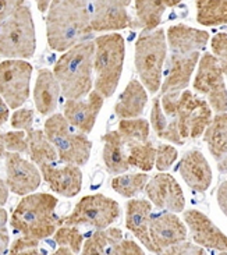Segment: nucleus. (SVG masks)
I'll return each instance as SVG.
<instances>
[{"instance_id": "nucleus-1", "label": "nucleus", "mask_w": 227, "mask_h": 255, "mask_svg": "<svg viewBox=\"0 0 227 255\" xmlns=\"http://www.w3.org/2000/svg\"><path fill=\"white\" fill-rule=\"evenodd\" d=\"M87 0H53L46 14V39L55 52H66L92 35Z\"/></svg>"}, {"instance_id": "nucleus-2", "label": "nucleus", "mask_w": 227, "mask_h": 255, "mask_svg": "<svg viewBox=\"0 0 227 255\" xmlns=\"http://www.w3.org/2000/svg\"><path fill=\"white\" fill-rule=\"evenodd\" d=\"M95 41H84L63 52L53 67V74L66 99H81L94 90Z\"/></svg>"}, {"instance_id": "nucleus-3", "label": "nucleus", "mask_w": 227, "mask_h": 255, "mask_svg": "<svg viewBox=\"0 0 227 255\" xmlns=\"http://www.w3.org/2000/svg\"><path fill=\"white\" fill-rule=\"evenodd\" d=\"M59 200L49 193H31L24 195L14 208L10 225L14 232L36 240H45L55 235L60 226L56 214Z\"/></svg>"}, {"instance_id": "nucleus-4", "label": "nucleus", "mask_w": 227, "mask_h": 255, "mask_svg": "<svg viewBox=\"0 0 227 255\" xmlns=\"http://www.w3.org/2000/svg\"><path fill=\"white\" fill-rule=\"evenodd\" d=\"M160 102L166 116L177 122L180 135L184 139H197L204 135L214 118L208 101L197 97L190 90H184L181 94H163Z\"/></svg>"}, {"instance_id": "nucleus-5", "label": "nucleus", "mask_w": 227, "mask_h": 255, "mask_svg": "<svg viewBox=\"0 0 227 255\" xmlns=\"http://www.w3.org/2000/svg\"><path fill=\"white\" fill-rule=\"evenodd\" d=\"M95 90L105 98L113 97L123 73L125 43L120 34L99 35L95 39Z\"/></svg>"}, {"instance_id": "nucleus-6", "label": "nucleus", "mask_w": 227, "mask_h": 255, "mask_svg": "<svg viewBox=\"0 0 227 255\" xmlns=\"http://www.w3.org/2000/svg\"><path fill=\"white\" fill-rule=\"evenodd\" d=\"M167 48L166 32L162 28L142 31L135 42V70L151 94L159 92L162 87Z\"/></svg>"}, {"instance_id": "nucleus-7", "label": "nucleus", "mask_w": 227, "mask_h": 255, "mask_svg": "<svg viewBox=\"0 0 227 255\" xmlns=\"http://www.w3.org/2000/svg\"><path fill=\"white\" fill-rule=\"evenodd\" d=\"M43 131L55 145L62 163H71L80 167L88 163L92 151L91 139L87 134L70 125L63 113L50 115L45 122Z\"/></svg>"}, {"instance_id": "nucleus-8", "label": "nucleus", "mask_w": 227, "mask_h": 255, "mask_svg": "<svg viewBox=\"0 0 227 255\" xmlns=\"http://www.w3.org/2000/svg\"><path fill=\"white\" fill-rule=\"evenodd\" d=\"M36 50V35L31 8L18 7L0 25V56L6 59H31Z\"/></svg>"}, {"instance_id": "nucleus-9", "label": "nucleus", "mask_w": 227, "mask_h": 255, "mask_svg": "<svg viewBox=\"0 0 227 255\" xmlns=\"http://www.w3.org/2000/svg\"><path fill=\"white\" fill-rule=\"evenodd\" d=\"M120 207L113 198L104 194H92L78 201L71 214L60 218V225L106 229L120 218Z\"/></svg>"}, {"instance_id": "nucleus-10", "label": "nucleus", "mask_w": 227, "mask_h": 255, "mask_svg": "<svg viewBox=\"0 0 227 255\" xmlns=\"http://www.w3.org/2000/svg\"><path fill=\"white\" fill-rule=\"evenodd\" d=\"M32 64L24 59H6L0 63V97L10 106L18 109L29 98Z\"/></svg>"}, {"instance_id": "nucleus-11", "label": "nucleus", "mask_w": 227, "mask_h": 255, "mask_svg": "<svg viewBox=\"0 0 227 255\" xmlns=\"http://www.w3.org/2000/svg\"><path fill=\"white\" fill-rule=\"evenodd\" d=\"M194 90L207 98L208 104L216 113L227 112V88L225 74L219 62L212 53L201 56L197 76L194 78Z\"/></svg>"}, {"instance_id": "nucleus-12", "label": "nucleus", "mask_w": 227, "mask_h": 255, "mask_svg": "<svg viewBox=\"0 0 227 255\" xmlns=\"http://www.w3.org/2000/svg\"><path fill=\"white\" fill-rule=\"evenodd\" d=\"M6 165V183L10 191L15 195H28L35 193L41 186V169L32 160H27L17 152H6L4 155Z\"/></svg>"}, {"instance_id": "nucleus-13", "label": "nucleus", "mask_w": 227, "mask_h": 255, "mask_svg": "<svg viewBox=\"0 0 227 255\" xmlns=\"http://www.w3.org/2000/svg\"><path fill=\"white\" fill-rule=\"evenodd\" d=\"M148 200L158 209L179 214L186 208V197L179 181L169 173L155 174L145 186Z\"/></svg>"}, {"instance_id": "nucleus-14", "label": "nucleus", "mask_w": 227, "mask_h": 255, "mask_svg": "<svg viewBox=\"0 0 227 255\" xmlns=\"http://www.w3.org/2000/svg\"><path fill=\"white\" fill-rule=\"evenodd\" d=\"M132 0H95L91 8V27L94 32H114L132 25L127 11Z\"/></svg>"}, {"instance_id": "nucleus-15", "label": "nucleus", "mask_w": 227, "mask_h": 255, "mask_svg": "<svg viewBox=\"0 0 227 255\" xmlns=\"http://www.w3.org/2000/svg\"><path fill=\"white\" fill-rule=\"evenodd\" d=\"M104 102V95L99 91L92 90L87 98L67 99L63 106V115L76 130L90 134L95 127Z\"/></svg>"}, {"instance_id": "nucleus-16", "label": "nucleus", "mask_w": 227, "mask_h": 255, "mask_svg": "<svg viewBox=\"0 0 227 255\" xmlns=\"http://www.w3.org/2000/svg\"><path fill=\"white\" fill-rule=\"evenodd\" d=\"M149 235L155 246V254H163L166 249L187 240V228L174 212L165 211L152 215Z\"/></svg>"}, {"instance_id": "nucleus-17", "label": "nucleus", "mask_w": 227, "mask_h": 255, "mask_svg": "<svg viewBox=\"0 0 227 255\" xmlns=\"http://www.w3.org/2000/svg\"><path fill=\"white\" fill-rule=\"evenodd\" d=\"M183 218L195 244L204 249L227 253V236L207 215L197 209H188L186 212L183 211Z\"/></svg>"}, {"instance_id": "nucleus-18", "label": "nucleus", "mask_w": 227, "mask_h": 255, "mask_svg": "<svg viewBox=\"0 0 227 255\" xmlns=\"http://www.w3.org/2000/svg\"><path fill=\"white\" fill-rule=\"evenodd\" d=\"M39 169L49 188L62 197L73 198L83 188V172L80 166L71 163H64L63 166L46 163L39 166Z\"/></svg>"}, {"instance_id": "nucleus-19", "label": "nucleus", "mask_w": 227, "mask_h": 255, "mask_svg": "<svg viewBox=\"0 0 227 255\" xmlns=\"http://www.w3.org/2000/svg\"><path fill=\"white\" fill-rule=\"evenodd\" d=\"M200 52H194L190 55H177L172 53L169 57L167 71H166L165 80L160 87V92L163 94H181L187 90L190 80L197 64L200 62Z\"/></svg>"}, {"instance_id": "nucleus-20", "label": "nucleus", "mask_w": 227, "mask_h": 255, "mask_svg": "<svg viewBox=\"0 0 227 255\" xmlns=\"http://www.w3.org/2000/svg\"><path fill=\"white\" fill-rule=\"evenodd\" d=\"M179 172L187 186L197 193H205L212 184V169L200 149L184 153L179 163Z\"/></svg>"}, {"instance_id": "nucleus-21", "label": "nucleus", "mask_w": 227, "mask_h": 255, "mask_svg": "<svg viewBox=\"0 0 227 255\" xmlns=\"http://www.w3.org/2000/svg\"><path fill=\"white\" fill-rule=\"evenodd\" d=\"M152 219V202L134 198L125 204V228L137 237L139 243L151 253H155V246L149 235Z\"/></svg>"}, {"instance_id": "nucleus-22", "label": "nucleus", "mask_w": 227, "mask_h": 255, "mask_svg": "<svg viewBox=\"0 0 227 255\" xmlns=\"http://www.w3.org/2000/svg\"><path fill=\"white\" fill-rule=\"evenodd\" d=\"M166 39L172 53L190 55L207 48L211 36L207 31L188 27L186 24H176L167 28Z\"/></svg>"}, {"instance_id": "nucleus-23", "label": "nucleus", "mask_w": 227, "mask_h": 255, "mask_svg": "<svg viewBox=\"0 0 227 255\" xmlns=\"http://www.w3.org/2000/svg\"><path fill=\"white\" fill-rule=\"evenodd\" d=\"M60 94H62V87L53 74V71L48 69L39 70L34 87V102L36 111L42 116L53 115L57 109Z\"/></svg>"}, {"instance_id": "nucleus-24", "label": "nucleus", "mask_w": 227, "mask_h": 255, "mask_svg": "<svg viewBox=\"0 0 227 255\" xmlns=\"http://www.w3.org/2000/svg\"><path fill=\"white\" fill-rule=\"evenodd\" d=\"M181 1L183 0H135V18L131 27L142 31L156 29L166 10L179 6Z\"/></svg>"}, {"instance_id": "nucleus-25", "label": "nucleus", "mask_w": 227, "mask_h": 255, "mask_svg": "<svg viewBox=\"0 0 227 255\" xmlns=\"http://www.w3.org/2000/svg\"><path fill=\"white\" fill-rule=\"evenodd\" d=\"M146 104L148 94L144 84L138 80H131L114 105V113L120 119L139 118Z\"/></svg>"}, {"instance_id": "nucleus-26", "label": "nucleus", "mask_w": 227, "mask_h": 255, "mask_svg": "<svg viewBox=\"0 0 227 255\" xmlns=\"http://www.w3.org/2000/svg\"><path fill=\"white\" fill-rule=\"evenodd\" d=\"M104 141V152L102 159L106 166V170L111 174H121L130 169L127 146L123 137L118 131H108L102 137Z\"/></svg>"}, {"instance_id": "nucleus-27", "label": "nucleus", "mask_w": 227, "mask_h": 255, "mask_svg": "<svg viewBox=\"0 0 227 255\" xmlns=\"http://www.w3.org/2000/svg\"><path fill=\"white\" fill-rule=\"evenodd\" d=\"M123 240V232L118 228L97 229L84 242V255H114L116 247Z\"/></svg>"}, {"instance_id": "nucleus-28", "label": "nucleus", "mask_w": 227, "mask_h": 255, "mask_svg": "<svg viewBox=\"0 0 227 255\" xmlns=\"http://www.w3.org/2000/svg\"><path fill=\"white\" fill-rule=\"evenodd\" d=\"M204 141L215 160L227 156V112L216 113L204 132Z\"/></svg>"}, {"instance_id": "nucleus-29", "label": "nucleus", "mask_w": 227, "mask_h": 255, "mask_svg": "<svg viewBox=\"0 0 227 255\" xmlns=\"http://www.w3.org/2000/svg\"><path fill=\"white\" fill-rule=\"evenodd\" d=\"M27 138L28 155L38 167L46 163H56L59 160L55 145L50 142L45 131L29 130L27 132Z\"/></svg>"}, {"instance_id": "nucleus-30", "label": "nucleus", "mask_w": 227, "mask_h": 255, "mask_svg": "<svg viewBox=\"0 0 227 255\" xmlns=\"http://www.w3.org/2000/svg\"><path fill=\"white\" fill-rule=\"evenodd\" d=\"M197 21L205 27L227 24V0H195Z\"/></svg>"}, {"instance_id": "nucleus-31", "label": "nucleus", "mask_w": 227, "mask_h": 255, "mask_svg": "<svg viewBox=\"0 0 227 255\" xmlns=\"http://www.w3.org/2000/svg\"><path fill=\"white\" fill-rule=\"evenodd\" d=\"M125 146H127L130 167H135L145 173L155 167L156 148L151 139H148L145 142H128V144H125Z\"/></svg>"}, {"instance_id": "nucleus-32", "label": "nucleus", "mask_w": 227, "mask_h": 255, "mask_svg": "<svg viewBox=\"0 0 227 255\" xmlns=\"http://www.w3.org/2000/svg\"><path fill=\"white\" fill-rule=\"evenodd\" d=\"M148 181H149V177L145 172L130 173V174L121 173L112 180V188L121 197L130 200L138 195L142 190H145Z\"/></svg>"}, {"instance_id": "nucleus-33", "label": "nucleus", "mask_w": 227, "mask_h": 255, "mask_svg": "<svg viewBox=\"0 0 227 255\" xmlns=\"http://www.w3.org/2000/svg\"><path fill=\"white\" fill-rule=\"evenodd\" d=\"M118 132L121 134L124 142H145L149 139L151 126L141 118L121 119L118 122Z\"/></svg>"}, {"instance_id": "nucleus-34", "label": "nucleus", "mask_w": 227, "mask_h": 255, "mask_svg": "<svg viewBox=\"0 0 227 255\" xmlns=\"http://www.w3.org/2000/svg\"><path fill=\"white\" fill-rule=\"evenodd\" d=\"M57 246H67L73 250L74 254H80L84 246V235L78 226L73 225H60L53 235Z\"/></svg>"}, {"instance_id": "nucleus-35", "label": "nucleus", "mask_w": 227, "mask_h": 255, "mask_svg": "<svg viewBox=\"0 0 227 255\" xmlns=\"http://www.w3.org/2000/svg\"><path fill=\"white\" fill-rule=\"evenodd\" d=\"M151 125L155 134L160 139H165L167 130H169V125H170V119L166 116L165 111L162 108L160 98L153 99V105H152L151 109Z\"/></svg>"}, {"instance_id": "nucleus-36", "label": "nucleus", "mask_w": 227, "mask_h": 255, "mask_svg": "<svg viewBox=\"0 0 227 255\" xmlns=\"http://www.w3.org/2000/svg\"><path fill=\"white\" fill-rule=\"evenodd\" d=\"M3 142L7 152H17L21 155L28 153V138L25 131L15 130L3 132Z\"/></svg>"}, {"instance_id": "nucleus-37", "label": "nucleus", "mask_w": 227, "mask_h": 255, "mask_svg": "<svg viewBox=\"0 0 227 255\" xmlns=\"http://www.w3.org/2000/svg\"><path fill=\"white\" fill-rule=\"evenodd\" d=\"M39 242L32 237L21 235L18 239H15L10 249H8V254H20V255H38L41 254L39 250Z\"/></svg>"}, {"instance_id": "nucleus-38", "label": "nucleus", "mask_w": 227, "mask_h": 255, "mask_svg": "<svg viewBox=\"0 0 227 255\" xmlns=\"http://www.w3.org/2000/svg\"><path fill=\"white\" fill-rule=\"evenodd\" d=\"M179 158V152L177 149L169 144H160L156 148V160H155V167L159 172H165L167 169H170L173 163Z\"/></svg>"}, {"instance_id": "nucleus-39", "label": "nucleus", "mask_w": 227, "mask_h": 255, "mask_svg": "<svg viewBox=\"0 0 227 255\" xmlns=\"http://www.w3.org/2000/svg\"><path fill=\"white\" fill-rule=\"evenodd\" d=\"M211 48H212V55L216 57L219 62L223 74L227 76V34L226 32H219L212 38L211 41Z\"/></svg>"}, {"instance_id": "nucleus-40", "label": "nucleus", "mask_w": 227, "mask_h": 255, "mask_svg": "<svg viewBox=\"0 0 227 255\" xmlns=\"http://www.w3.org/2000/svg\"><path fill=\"white\" fill-rule=\"evenodd\" d=\"M10 125L14 130L29 131L32 130L34 125V111L31 108H18L11 116Z\"/></svg>"}, {"instance_id": "nucleus-41", "label": "nucleus", "mask_w": 227, "mask_h": 255, "mask_svg": "<svg viewBox=\"0 0 227 255\" xmlns=\"http://www.w3.org/2000/svg\"><path fill=\"white\" fill-rule=\"evenodd\" d=\"M205 253L207 251L204 250V247H201L198 244H193V243L187 242V240L177 243V244H174V246L163 251V254L169 255H202Z\"/></svg>"}, {"instance_id": "nucleus-42", "label": "nucleus", "mask_w": 227, "mask_h": 255, "mask_svg": "<svg viewBox=\"0 0 227 255\" xmlns=\"http://www.w3.org/2000/svg\"><path fill=\"white\" fill-rule=\"evenodd\" d=\"M25 0H0V25L18 8L24 6Z\"/></svg>"}, {"instance_id": "nucleus-43", "label": "nucleus", "mask_w": 227, "mask_h": 255, "mask_svg": "<svg viewBox=\"0 0 227 255\" xmlns=\"http://www.w3.org/2000/svg\"><path fill=\"white\" fill-rule=\"evenodd\" d=\"M144 250L141 249V246H138L137 243L128 240V239H123L120 244L116 247L114 255H142Z\"/></svg>"}, {"instance_id": "nucleus-44", "label": "nucleus", "mask_w": 227, "mask_h": 255, "mask_svg": "<svg viewBox=\"0 0 227 255\" xmlns=\"http://www.w3.org/2000/svg\"><path fill=\"white\" fill-rule=\"evenodd\" d=\"M218 205L222 209V212L227 216V180L222 181L221 186L218 187Z\"/></svg>"}, {"instance_id": "nucleus-45", "label": "nucleus", "mask_w": 227, "mask_h": 255, "mask_svg": "<svg viewBox=\"0 0 227 255\" xmlns=\"http://www.w3.org/2000/svg\"><path fill=\"white\" fill-rule=\"evenodd\" d=\"M8 243H10V236L7 232L6 226H1L0 228V254H4L8 251Z\"/></svg>"}, {"instance_id": "nucleus-46", "label": "nucleus", "mask_w": 227, "mask_h": 255, "mask_svg": "<svg viewBox=\"0 0 227 255\" xmlns=\"http://www.w3.org/2000/svg\"><path fill=\"white\" fill-rule=\"evenodd\" d=\"M10 118V106L7 105V102L0 97V127L6 123Z\"/></svg>"}, {"instance_id": "nucleus-47", "label": "nucleus", "mask_w": 227, "mask_h": 255, "mask_svg": "<svg viewBox=\"0 0 227 255\" xmlns=\"http://www.w3.org/2000/svg\"><path fill=\"white\" fill-rule=\"evenodd\" d=\"M8 194H10V188L7 186L6 180L0 179V207L6 205L7 200H8Z\"/></svg>"}, {"instance_id": "nucleus-48", "label": "nucleus", "mask_w": 227, "mask_h": 255, "mask_svg": "<svg viewBox=\"0 0 227 255\" xmlns=\"http://www.w3.org/2000/svg\"><path fill=\"white\" fill-rule=\"evenodd\" d=\"M52 1H53V0H35L36 7H38V10H39L41 13H46V11H48V8Z\"/></svg>"}, {"instance_id": "nucleus-49", "label": "nucleus", "mask_w": 227, "mask_h": 255, "mask_svg": "<svg viewBox=\"0 0 227 255\" xmlns=\"http://www.w3.org/2000/svg\"><path fill=\"white\" fill-rule=\"evenodd\" d=\"M53 254L55 255H70V254H74V253H73V250L70 249V247H67V246H59V249L56 250Z\"/></svg>"}, {"instance_id": "nucleus-50", "label": "nucleus", "mask_w": 227, "mask_h": 255, "mask_svg": "<svg viewBox=\"0 0 227 255\" xmlns=\"http://www.w3.org/2000/svg\"><path fill=\"white\" fill-rule=\"evenodd\" d=\"M7 219H8L7 211L3 207H0V228H1V226H6Z\"/></svg>"}, {"instance_id": "nucleus-51", "label": "nucleus", "mask_w": 227, "mask_h": 255, "mask_svg": "<svg viewBox=\"0 0 227 255\" xmlns=\"http://www.w3.org/2000/svg\"><path fill=\"white\" fill-rule=\"evenodd\" d=\"M218 167H219V172L227 174V156L218 162Z\"/></svg>"}, {"instance_id": "nucleus-52", "label": "nucleus", "mask_w": 227, "mask_h": 255, "mask_svg": "<svg viewBox=\"0 0 227 255\" xmlns=\"http://www.w3.org/2000/svg\"><path fill=\"white\" fill-rule=\"evenodd\" d=\"M6 148H4V142H3V132H0V159H4L6 155Z\"/></svg>"}, {"instance_id": "nucleus-53", "label": "nucleus", "mask_w": 227, "mask_h": 255, "mask_svg": "<svg viewBox=\"0 0 227 255\" xmlns=\"http://www.w3.org/2000/svg\"><path fill=\"white\" fill-rule=\"evenodd\" d=\"M94 1H95V0H94Z\"/></svg>"}]
</instances>
